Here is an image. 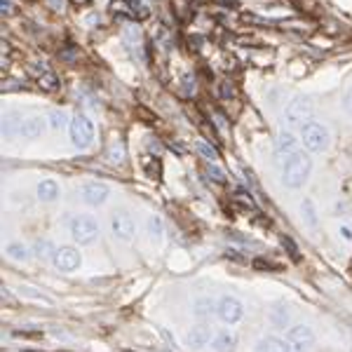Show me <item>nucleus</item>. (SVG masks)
I'll use <instances>...</instances> for the list:
<instances>
[{
    "label": "nucleus",
    "instance_id": "1",
    "mask_svg": "<svg viewBox=\"0 0 352 352\" xmlns=\"http://www.w3.org/2000/svg\"><path fill=\"white\" fill-rule=\"evenodd\" d=\"M312 172V160L308 153L298 151L285 162V172H282V181H285L287 188H303L310 179Z\"/></svg>",
    "mask_w": 352,
    "mask_h": 352
},
{
    "label": "nucleus",
    "instance_id": "2",
    "mask_svg": "<svg viewBox=\"0 0 352 352\" xmlns=\"http://www.w3.org/2000/svg\"><path fill=\"white\" fill-rule=\"evenodd\" d=\"M68 232H71L73 242L76 244H94L99 240L101 226L94 217H87V214H78L68 221Z\"/></svg>",
    "mask_w": 352,
    "mask_h": 352
},
{
    "label": "nucleus",
    "instance_id": "3",
    "mask_svg": "<svg viewBox=\"0 0 352 352\" xmlns=\"http://www.w3.org/2000/svg\"><path fill=\"white\" fill-rule=\"evenodd\" d=\"M300 139H303V146L310 153H324L331 144V134H329L327 124L310 120L300 127Z\"/></svg>",
    "mask_w": 352,
    "mask_h": 352
},
{
    "label": "nucleus",
    "instance_id": "4",
    "mask_svg": "<svg viewBox=\"0 0 352 352\" xmlns=\"http://www.w3.org/2000/svg\"><path fill=\"white\" fill-rule=\"evenodd\" d=\"M68 134H71V144L76 146L78 151H85L92 146L94 141V124L87 116H73L71 122H68Z\"/></svg>",
    "mask_w": 352,
    "mask_h": 352
},
{
    "label": "nucleus",
    "instance_id": "5",
    "mask_svg": "<svg viewBox=\"0 0 352 352\" xmlns=\"http://www.w3.org/2000/svg\"><path fill=\"white\" fill-rule=\"evenodd\" d=\"M285 116H287L289 124H298V127H303V124L310 122L312 116H315V104L310 101V96H296L294 101H289Z\"/></svg>",
    "mask_w": 352,
    "mask_h": 352
},
{
    "label": "nucleus",
    "instance_id": "6",
    "mask_svg": "<svg viewBox=\"0 0 352 352\" xmlns=\"http://www.w3.org/2000/svg\"><path fill=\"white\" fill-rule=\"evenodd\" d=\"M111 232L116 240L120 242H132L134 235H136V221L129 212H124V209H120V212H116L111 217Z\"/></svg>",
    "mask_w": 352,
    "mask_h": 352
},
{
    "label": "nucleus",
    "instance_id": "7",
    "mask_svg": "<svg viewBox=\"0 0 352 352\" xmlns=\"http://www.w3.org/2000/svg\"><path fill=\"white\" fill-rule=\"evenodd\" d=\"M289 352H310L315 345V331L308 324H296L287 333Z\"/></svg>",
    "mask_w": 352,
    "mask_h": 352
},
{
    "label": "nucleus",
    "instance_id": "8",
    "mask_svg": "<svg viewBox=\"0 0 352 352\" xmlns=\"http://www.w3.org/2000/svg\"><path fill=\"white\" fill-rule=\"evenodd\" d=\"M52 263H54V268H56V270H61V272H73V270L80 268L82 256H80V252H78L76 247H71V244H64V247H56V249H54Z\"/></svg>",
    "mask_w": 352,
    "mask_h": 352
},
{
    "label": "nucleus",
    "instance_id": "9",
    "mask_svg": "<svg viewBox=\"0 0 352 352\" xmlns=\"http://www.w3.org/2000/svg\"><path fill=\"white\" fill-rule=\"evenodd\" d=\"M217 315L223 324H237V322L244 317V305L237 300L235 296H223L219 298V305H217Z\"/></svg>",
    "mask_w": 352,
    "mask_h": 352
},
{
    "label": "nucleus",
    "instance_id": "10",
    "mask_svg": "<svg viewBox=\"0 0 352 352\" xmlns=\"http://www.w3.org/2000/svg\"><path fill=\"white\" fill-rule=\"evenodd\" d=\"M80 195H82V202L89 204V207H101L111 195V188L101 181H87V184L80 188Z\"/></svg>",
    "mask_w": 352,
    "mask_h": 352
},
{
    "label": "nucleus",
    "instance_id": "11",
    "mask_svg": "<svg viewBox=\"0 0 352 352\" xmlns=\"http://www.w3.org/2000/svg\"><path fill=\"white\" fill-rule=\"evenodd\" d=\"M298 144L300 141L292 132H280L275 136V155L287 162L294 153H298Z\"/></svg>",
    "mask_w": 352,
    "mask_h": 352
},
{
    "label": "nucleus",
    "instance_id": "12",
    "mask_svg": "<svg viewBox=\"0 0 352 352\" xmlns=\"http://www.w3.org/2000/svg\"><path fill=\"white\" fill-rule=\"evenodd\" d=\"M214 333H217V331H214L212 327H207V324L192 327L190 331H188V345H190V348H195V350L207 348V345H212Z\"/></svg>",
    "mask_w": 352,
    "mask_h": 352
},
{
    "label": "nucleus",
    "instance_id": "13",
    "mask_svg": "<svg viewBox=\"0 0 352 352\" xmlns=\"http://www.w3.org/2000/svg\"><path fill=\"white\" fill-rule=\"evenodd\" d=\"M237 348V336L228 329H221V331L214 333L212 340V350L214 352H235Z\"/></svg>",
    "mask_w": 352,
    "mask_h": 352
},
{
    "label": "nucleus",
    "instance_id": "14",
    "mask_svg": "<svg viewBox=\"0 0 352 352\" xmlns=\"http://www.w3.org/2000/svg\"><path fill=\"white\" fill-rule=\"evenodd\" d=\"M45 132V118L41 116H31L21 122V129H19V136L24 139H41V134Z\"/></svg>",
    "mask_w": 352,
    "mask_h": 352
},
{
    "label": "nucleus",
    "instance_id": "15",
    "mask_svg": "<svg viewBox=\"0 0 352 352\" xmlns=\"http://www.w3.org/2000/svg\"><path fill=\"white\" fill-rule=\"evenodd\" d=\"M36 192H38V200H41V202H56V200H59V195H61V188H59V184H56V181L45 179V181L38 184Z\"/></svg>",
    "mask_w": 352,
    "mask_h": 352
},
{
    "label": "nucleus",
    "instance_id": "16",
    "mask_svg": "<svg viewBox=\"0 0 352 352\" xmlns=\"http://www.w3.org/2000/svg\"><path fill=\"white\" fill-rule=\"evenodd\" d=\"M217 305L219 303H214L212 298L202 296V298H197L195 303H192V315H195L197 320H209L212 315H217Z\"/></svg>",
    "mask_w": 352,
    "mask_h": 352
},
{
    "label": "nucleus",
    "instance_id": "17",
    "mask_svg": "<svg viewBox=\"0 0 352 352\" xmlns=\"http://www.w3.org/2000/svg\"><path fill=\"white\" fill-rule=\"evenodd\" d=\"M256 352H289V343L277 336H265L258 340Z\"/></svg>",
    "mask_w": 352,
    "mask_h": 352
},
{
    "label": "nucleus",
    "instance_id": "18",
    "mask_svg": "<svg viewBox=\"0 0 352 352\" xmlns=\"http://www.w3.org/2000/svg\"><path fill=\"white\" fill-rule=\"evenodd\" d=\"M21 122H24V118H21L19 113H14V111L5 113V118H3V134H5V136H14V134H19Z\"/></svg>",
    "mask_w": 352,
    "mask_h": 352
},
{
    "label": "nucleus",
    "instance_id": "19",
    "mask_svg": "<svg viewBox=\"0 0 352 352\" xmlns=\"http://www.w3.org/2000/svg\"><path fill=\"white\" fill-rule=\"evenodd\" d=\"M5 254H8V258L16 261V263H24V261L31 258L28 247H26V244H21V242H10L8 247H5Z\"/></svg>",
    "mask_w": 352,
    "mask_h": 352
},
{
    "label": "nucleus",
    "instance_id": "20",
    "mask_svg": "<svg viewBox=\"0 0 352 352\" xmlns=\"http://www.w3.org/2000/svg\"><path fill=\"white\" fill-rule=\"evenodd\" d=\"M300 217H303V221L310 226V228H317V223H320V217H317V207H315V202H312L310 197H305V200L300 202Z\"/></svg>",
    "mask_w": 352,
    "mask_h": 352
},
{
    "label": "nucleus",
    "instance_id": "21",
    "mask_svg": "<svg viewBox=\"0 0 352 352\" xmlns=\"http://www.w3.org/2000/svg\"><path fill=\"white\" fill-rule=\"evenodd\" d=\"M124 144L120 139H113L109 144V148H106V160H109L111 164H122L124 162Z\"/></svg>",
    "mask_w": 352,
    "mask_h": 352
},
{
    "label": "nucleus",
    "instance_id": "22",
    "mask_svg": "<svg viewBox=\"0 0 352 352\" xmlns=\"http://www.w3.org/2000/svg\"><path fill=\"white\" fill-rule=\"evenodd\" d=\"M38 87L45 89V92H56V89H59V78H56L52 71L43 68V71L38 73Z\"/></svg>",
    "mask_w": 352,
    "mask_h": 352
},
{
    "label": "nucleus",
    "instance_id": "23",
    "mask_svg": "<svg viewBox=\"0 0 352 352\" xmlns=\"http://www.w3.org/2000/svg\"><path fill=\"white\" fill-rule=\"evenodd\" d=\"M146 230H148V237H151V240H160V237L164 235V223H162V219L157 217V214H153V217H148V221H146Z\"/></svg>",
    "mask_w": 352,
    "mask_h": 352
},
{
    "label": "nucleus",
    "instance_id": "24",
    "mask_svg": "<svg viewBox=\"0 0 352 352\" xmlns=\"http://www.w3.org/2000/svg\"><path fill=\"white\" fill-rule=\"evenodd\" d=\"M127 3H129V10H132V19L134 21H141V19H146V16L151 14L144 0H127Z\"/></svg>",
    "mask_w": 352,
    "mask_h": 352
},
{
    "label": "nucleus",
    "instance_id": "25",
    "mask_svg": "<svg viewBox=\"0 0 352 352\" xmlns=\"http://www.w3.org/2000/svg\"><path fill=\"white\" fill-rule=\"evenodd\" d=\"M195 151L200 153V155H202V157H204V160H207V162H217V160H219V151L214 148V146L204 144V141H197Z\"/></svg>",
    "mask_w": 352,
    "mask_h": 352
},
{
    "label": "nucleus",
    "instance_id": "26",
    "mask_svg": "<svg viewBox=\"0 0 352 352\" xmlns=\"http://www.w3.org/2000/svg\"><path fill=\"white\" fill-rule=\"evenodd\" d=\"M111 12L116 16H122V19H132V10H129L127 0H113L111 3Z\"/></svg>",
    "mask_w": 352,
    "mask_h": 352
},
{
    "label": "nucleus",
    "instance_id": "27",
    "mask_svg": "<svg viewBox=\"0 0 352 352\" xmlns=\"http://www.w3.org/2000/svg\"><path fill=\"white\" fill-rule=\"evenodd\" d=\"M68 122V116L64 111H50V124H52L54 129H64Z\"/></svg>",
    "mask_w": 352,
    "mask_h": 352
},
{
    "label": "nucleus",
    "instance_id": "28",
    "mask_svg": "<svg viewBox=\"0 0 352 352\" xmlns=\"http://www.w3.org/2000/svg\"><path fill=\"white\" fill-rule=\"evenodd\" d=\"M272 322H275L277 329H285V324L289 322V312L282 308V305H280V308H275V310H272Z\"/></svg>",
    "mask_w": 352,
    "mask_h": 352
},
{
    "label": "nucleus",
    "instance_id": "29",
    "mask_svg": "<svg viewBox=\"0 0 352 352\" xmlns=\"http://www.w3.org/2000/svg\"><path fill=\"white\" fill-rule=\"evenodd\" d=\"M207 176H209L212 181H217V184H223V181H226L223 169L217 167V162H209V164H207Z\"/></svg>",
    "mask_w": 352,
    "mask_h": 352
},
{
    "label": "nucleus",
    "instance_id": "30",
    "mask_svg": "<svg viewBox=\"0 0 352 352\" xmlns=\"http://www.w3.org/2000/svg\"><path fill=\"white\" fill-rule=\"evenodd\" d=\"M54 249H56V247H52V244H50L47 240H43V242H38V244H36V254H38L41 258H52V256H54Z\"/></svg>",
    "mask_w": 352,
    "mask_h": 352
},
{
    "label": "nucleus",
    "instance_id": "31",
    "mask_svg": "<svg viewBox=\"0 0 352 352\" xmlns=\"http://www.w3.org/2000/svg\"><path fill=\"white\" fill-rule=\"evenodd\" d=\"M338 237H340L343 242L352 244V226H350V223H340V226H338Z\"/></svg>",
    "mask_w": 352,
    "mask_h": 352
},
{
    "label": "nucleus",
    "instance_id": "32",
    "mask_svg": "<svg viewBox=\"0 0 352 352\" xmlns=\"http://www.w3.org/2000/svg\"><path fill=\"white\" fill-rule=\"evenodd\" d=\"M221 96H223V99H232V96H235V87H232L230 80L223 82V87H221Z\"/></svg>",
    "mask_w": 352,
    "mask_h": 352
},
{
    "label": "nucleus",
    "instance_id": "33",
    "mask_svg": "<svg viewBox=\"0 0 352 352\" xmlns=\"http://www.w3.org/2000/svg\"><path fill=\"white\" fill-rule=\"evenodd\" d=\"M184 89H186V94H192V89H195V78L186 76L184 78Z\"/></svg>",
    "mask_w": 352,
    "mask_h": 352
},
{
    "label": "nucleus",
    "instance_id": "34",
    "mask_svg": "<svg viewBox=\"0 0 352 352\" xmlns=\"http://www.w3.org/2000/svg\"><path fill=\"white\" fill-rule=\"evenodd\" d=\"M0 12H3L5 16H8V14H12V12H14L12 3H10V0H0Z\"/></svg>",
    "mask_w": 352,
    "mask_h": 352
},
{
    "label": "nucleus",
    "instance_id": "35",
    "mask_svg": "<svg viewBox=\"0 0 352 352\" xmlns=\"http://www.w3.org/2000/svg\"><path fill=\"white\" fill-rule=\"evenodd\" d=\"M345 111H348L350 116H352V89H350L348 94H345Z\"/></svg>",
    "mask_w": 352,
    "mask_h": 352
},
{
    "label": "nucleus",
    "instance_id": "36",
    "mask_svg": "<svg viewBox=\"0 0 352 352\" xmlns=\"http://www.w3.org/2000/svg\"><path fill=\"white\" fill-rule=\"evenodd\" d=\"M71 3L73 5H80V8H82V5H89V0H71Z\"/></svg>",
    "mask_w": 352,
    "mask_h": 352
},
{
    "label": "nucleus",
    "instance_id": "37",
    "mask_svg": "<svg viewBox=\"0 0 352 352\" xmlns=\"http://www.w3.org/2000/svg\"><path fill=\"white\" fill-rule=\"evenodd\" d=\"M52 5L54 8H61V0H52Z\"/></svg>",
    "mask_w": 352,
    "mask_h": 352
}]
</instances>
